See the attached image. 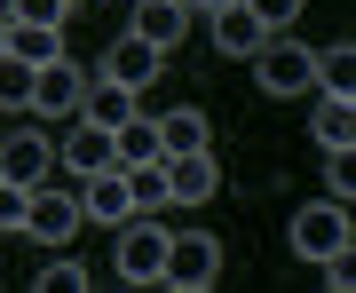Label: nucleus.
<instances>
[{"instance_id": "nucleus-14", "label": "nucleus", "mask_w": 356, "mask_h": 293, "mask_svg": "<svg viewBox=\"0 0 356 293\" xmlns=\"http://www.w3.org/2000/svg\"><path fill=\"white\" fill-rule=\"evenodd\" d=\"M261 40H269V32H261V16L245 8V0H229V8H214V48H222V56H254Z\"/></svg>"}, {"instance_id": "nucleus-28", "label": "nucleus", "mask_w": 356, "mask_h": 293, "mask_svg": "<svg viewBox=\"0 0 356 293\" xmlns=\"http://www.w3.org/2000/svg\"><path fill=\"white\" fill-rule=\"evenodd\" d=\"M8 8H16V0H0V24H8Z\"/></svg>"}, {"instance_id": "nucleus-23", "label": "nucleus", "mask_w": 356, "mask_h": 293, "mask_svg": "<svg viewBox=\"0 0 356 293\" xmlns=\"http://www.w3.org/2000/svg\"><path fill=\"white\" fill-rule=\"evenodd\" d=\"M325 191L341 198V206L356 198V143H348V151H325Z\"/></svg>"}, {"instance_id": "nucleus-7", "label": "nucleus", "mask_w": 356, "mask_h": 293, "mask_svg": "<svg viewBox=\"0 0 356 293\" xmlns=\"http://www.w3.org/2000/svg\"><path fill=\"white\" fill-rule=\"evenodd\" d=\"M159 175H166V198H175V206H206V198H222V159H214V143H206V151H175V159H159Z\"/></svg>"}, {"instance_id": "nucleus-3", "label": "nucleus", "mask_w": 356, "mask_h": 293, "mask_svg": "<svg viewBox=\"0 0 356 293\" xmlns=\"http://www.w3.org/2000/svg\"><path fill=\"white\" fill-rule=\"evenodd\" d=\"M293 254L301 262H332V254H356V230H348V206L341 198H309L301 214H293Z\"/></svg>"}, {"instance_id": "nucleus-21", "label": "nucleus", "mask_w": 356, "mask_h": 293, "mask_svg": "<svg viewBox=\"0 0 356 293\" xmlns=\"http://www.w3.org/2000/svg\"><path fill=\"white\" fill-rule=\"evenodd\" d=\"M127 191H135V214H159V206H175V198H166V175H159V166H127Z\"/></svg>"}, {"instance_id": "nucleus-30", "label": "nucleus", "mask_w": 356, "mask_h": 293, "mask_svg": "<svg viewBox=\"0 0 356 293\" xmlns=\"http://www.w3.org/2000/svg\"><path fill=\"white\" fill-rule=\"evenodd\" d=\"M72 8H79V0H72Z\"/></svg>"}, {"instance_id": "nucleus-13", "label": "nucleus", "mask_w": 356, "mask_h": 293, "mask_svg": "<svg viewBox=\"0 0 356 293\" xmlns=\"http://www.w3.org/2000/svg\"><path fill=\"white\" fill-rule=\"evenodd\" d=\"M127 32H135V40H151V48L166 56L182 32H191V8H182V0H135V24H127Z\"/></svg>"}, {"instance_id": "nucleus-24", "label": "nucleus", "mask_w": 356, "mask_h": 293, "mask_svg": "<svg viewBox=\"0 0 356 293\" xmlns=\"http://www.w3.org/2000/svg\"><path fill=\"white\" fill-rule=\"evenodd\" d=\"M8 24H56V32H64L72 24V0H16Z\"/></svg>"}, {"instance_id": "nucleus-11", "label": "nucleus", "mask_w": 356, "mask_h": 293, "mask_svg": "<svg viewBox=\"0 0 356 293\" xmlns=\"http://www.w3.org/2000/svg\"><path fill=\"white\" fill-rule=\"evenodd\" d=\"M79 214H88V222H127V214H135L127 166H103V175H88V182H79Z\"/></svg>"}, {"instance_id": "nucleus-12", "label": "nucleus", "mask_w": 356, "mask_h": 293, "mask_svg": "<svg viewBox=\"0 0 356 293\" xmlns=\"http://www.w3.org/2000/svg\"><path fill=\"white\" fill-rule=\"evenodd\" d=\"M135 111H143V95H135V88H119V79H95V72H88V95H79V111H72V119H88V127H127Z\"/></svg>"}, {"instance_id": "nucleus-9", "label": "nucleus", "mask_w": 356, "mask_h": 293, "mask_svg": "<svg viewBox=\"0 0 356 293\" xmlns=\"http://www.w3.org/2000/svg\"><path fill=\"white\" fill-rule=\"evenodd\" d=\"M79 95H88V72H79L72 56H56V64L32 72V111H40V119H72Z\"/></svg>"}, {"instance_id": "nucleus-4", "label": "nucleus", "mask_w": 356, "mask_h": 293, "mask_svg": "<svg viewBox=\"0 0 356 293\" xmlns=\"http://www.w3.org/2000/svg\"><path fill=\"white\" fill-rule=\"evenodd\" d=\"M119 238H111V269L127 285H159V262H166V222L159 214H127V222H111Z\"/></svg>"}, {"instance_id": "nucleus-5", "label": "nucleus", "mask_w": 356, "mask_h": 293, "mask_svg": "<svg viewBox=\"0 0 356 293\" xmlns=\"http://www.w3.org/2000/svg\"><path fill=\"white\" fill-rule=\"evenodd\" d=\"M79 222H88V214H79V182H72V191H32V206H24V238L48 246V254L79 238Z\"/></svg>"}, {"instance_id": "nucleus-8", "label": "nucleus", "mask_w": 356, "mask_h": 293, "mask_svg": "<svg viewBox=\"0 0 356 293\" xmlns=\"http://www.w3.org/2000/svg\"><path fill=\"white\" fill-rule=\"evenodd\" d=\"M159 72H166V56L151 48V40H135V32H119L111 48H103V64H95V79H119V88H135V95L151 88Z\"/></svg>"}, {"instance_id": "nucleus-6", "label": "nucleus", "mask_w": 356, "mask_h": 293, "mask_svg": "<svg viewBox=\"0 0 356 293\" xmlns=\"http://www.w3.org/2000/svg\"><path fill=\"white\" fill-rule=\"evenodd\" d=\"M48 166H56V143L40 135V127H8V111H0V175L24 182V191H40Z\"/></svg>"}, {"instance_id": "nucleus-16", "label": "nucleus", "mask_w": 356, "mask_h": 293, "mask_svg": "<svg viewBox=\"0 0 356 293\" xmlns=\"http://www.w3.org/2000/svg\"><path fill=\"white\" fill-rule=\"evenodd\" d=\"M309 135H317L325 151H348V143H356V103H348V95H325L317 119H309Z\"/></svg>"}, {"instance_id": "nucleus-1", "label": "nucleus", "mask_w": 356, "mask_h": 293, "mask_svg": "<svg viewBox=\"0 0 356 293\" xmlns=\"http://www.w3.org/2000/svg\"><path fill=\"white\" fill-rule=\"evenodd\" d=\"M214 278H222V238H214V230H166L159 285H175V293H206Z\"/></svg>"}, {"instance_id": "nucleus-2", "label": "nucleus", "mask_w": 356, "mask_h": 293, "mask_svg": "<svg viewBox=\"0 0 356 293\" xmlns=\"http://www.w3.org/2000/svg\"><path fill=\"white\" fill-rule=\"evenodd\" d=\"M245 64H254L261 95H309V88H317V48H301L293 32H269Z\"/></svg>"}, {"instance_id": "nucleus-20", "label": "nucleus", "mask_w": 356, "mask_h": 293, "mask_svg": "<svg viewBox=\"0 0 356 293\" xmlns=\"http://www.w3.org/2000/svg\"><path fill=\"white\" fill-rule=\"evenodd\" d=\"M317 88H325V95H348V88H356V48H348V40L317 56Z\"/></svg>"}, {"instance_id": "nucleus-10", "label": "nucleus", "mask_w": 356, "mask_h": 293, "mask_svg": "<svg viewBox=\"0 0 356 293\" xmlns=\"http://www.w3.org/2000/svg\"><path fill=\"white\" fill-rule=\"evenodd\" d=\"M56 159H64V175H72V182H88V175H103V166H119L111 127H88V119H72V135L56 143Z\"/></svg>"}, {"instance_id": "nucleus-18", "label": "nucleus", "mask_w": 356, "mask_h": 293, "mask_svg": "<svg viewBox=\"0 0 356 293\" xmlns=\"http://www.w3.org/2000/svg\"><path fill=\"white\" fill-rule=\"evenodd\" d=\"M8 56L16 64H56L64 56V32L56 24H8Z\"/></svg>"}, {"instance_id": "nucleus-19", "label": "nucleus", "mask_w": 356, "mask_h": 293, "mask_svg": "<svg viewBox=\"0 0 356 293\" xmlns=\"http://www.w3.org/2000/svg\"><path fill=\"white\" fill-rule=\"evenodd\" d=\"M32 72H40V64H16V56L0 48V111H8V119L32 111Z\"/></svg>"}, {"instance_id": "nucleus-22", "label": "nucleus", "mask_w": 356, "mask_h": 293, "mask_svg": "<svg viewBox=\"0 0 356 293\" xmlns=\"http://www.w3.org/2000/svg\"><path fill=\"white\" fill-rule=\"evenodd\" d=\"M32 285H40V293H88V269H79V262H64V246H56V262L40 269Z\"/></svg>"}, {"instance_id": "nucleus-29", "label": "nucleus", "mask_w": 356, "mask_h": 293, "mask_svg": "<svg viewBox=\"0 0 356 293\" xmlns=\"http://www.w3.org/2000/svg\"><path fill=\"white\" fill-rule=\"evenodd\" d=\"M0 48H8V24H0Z\"/></svg>"}, {"instance_id": "nucleus-27", "label": "nucleus", "mask_w": 356, "mask_h": 293, "mask_svg": "<svg viewBox=\"0 0 356 293\" xmlns=\"http://www.w3.org/2000/svg\"><path fill=\"white\" fill-rule=\"evenodd\" d=\"M182 8H191V16H214V8H229V0H182Z\"/></svg>"}, {"instance_id": "nucleus-26", "label": "nucleus", "mask_w": 356, "mask_h": 293, "mask_svg": "<svg viewBox=\"0 0 356 293\" xmlns=\"http://www.w3.org/2000/svg\"><path fill=\"white\" fill-rule=\"evenodd\" d=\"M24 206H32V191L0 175V230H24Z\"/></svg>"}, {"instance_id": "nucleus-15", "label": "nucleus", "mask_w": 356, "mask_h": 293, "mask_svg": "<svg viewBox=\"0 0 356 293\" xmlns=\"http://www.w3.org/2000/svg\"><path fill=\"white\" fill-rule=\"evenodd\" d=\"M151 127H159V151L166 159H175V151H206V111H198V103H175V111L151 119Z\"/></svg>"}, {"instance_id": "nucleus-25", "label": "nucleus", "mask_w": 356, "mask_h": 293, "mask_svg": "<svg viewBox=\"0 0 356 293\" xmlns=\"http://www.w3.org/2000/svg\"><path fill=\"white\" fill-rule=\"evenodd\" d=\"M245 8L261 16V32H293V16H301L309 0H245Z\"/></svg>"}, {"instance_id": "nucleus-17", "label": "nucleus", "mask_w": 356, "mask_h": 293, "mask_svg": "<svg viewBox=\"0 0 356 293\" xmlns=\"http://www.w3.org/2000/svg\"><path fill=\"white\" fill-rule=\"evenodd\" d=\"M111 151H119V166H159L166 151H159V127H151V119H127V127H111Z\"/></svg>"}]
</instances>
